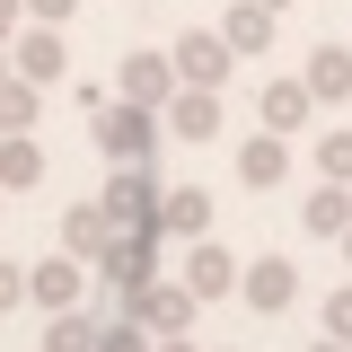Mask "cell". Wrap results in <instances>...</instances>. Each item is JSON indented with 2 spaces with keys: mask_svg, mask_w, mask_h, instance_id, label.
Masks as SVG:
<instances>
[{
  "mask_svg": "<svg viewBox=\"0 0 352 352\" xmlns=\"http://www.w3.org/2000/svg\"><path fill=\"white\" fill-rule=\"evenodd\" d=\"M326 335H344V344H352V282L335 291V300H326Z\"/></svg>",
  "mask_w": 352,
  "mask_h": 352,
  "instance_id": "d4e9b609",
  "label": "cell"
},
{
  "mask_svg": "<svg viewBox=\"0 0 352 352\" xmlns=\"http://www.w3.org/2000/svg\"><path fill=\"white\" fill-rule=\"evenodd\" d=\"M9 71H18V80H36V88H53L62 71H71V44H62V27L18 18V36H9Z\"/></svg>",
  "mask_w": 352,
  "mask_h": 352,
  "instance_id": "5b68a950",
  "label": "cell"
},
{
  "mask_svg": "<svg viewBox=\"0 0 352 352\" xmlns=\"http://www.w3.org/2000/svg\"><path fill=\"white\" fill-rule=\"evenodd\" d=\"M97 326L106 317H88V308H53L44 317V352H97Z\"/></svg>",
  "mask_w": 352,
  "mask_h": 352,
  "instance_id": "ffe728a7",
  "label": "cell"
},
{
  "mask_svg": "<svg viewBox=\"0 0 352 352\" xmlns=\"http://www.w3.org/2000/svg\"><path fill=\"white\" fill-rule=\"evenodd\" d=\"M335 247H344V273H352V229H344V238H335Z\"/></svg>",
  "mask_w": 352,
  "mask_h": 352,
  "instance_id": "f546056e",
  "label": "cell"
},
{
  "mask_svg": "<svg viewBox=\"0 0 352 352\" xmlns=\"http://www.w3.org/2000/svg\"><path fill=\"white\" fill-rule=\"evenodd\" d=\"M220 36H229V53H264V44H273V9H264V0H238V9L220 18Z\"/></svg>",
  "mask_w": 352,
  "mask_h": 352,
  "instance_id": "d6986e66",
  "label": "cell"
},
{
  "mask_svg": "<svg viewBox=\"0 0 352 352\" xmlns=\"http://www.w3.org/2000/svg\"><path fill=\"white\" fill-rule=\"evenodd\" d=\"M9 308H27V264L0 256V317H9Z\"/></svg>",
  "mask_w": 352,
  "mask_h": 352,
  "instance_id": "cb8c5ba5",
  "label": "cell"
},
{
  "mask_svg": "<svg viewBox=\"0 0 352 352\" xmlns=\"http://www.w3.org/2000/svg\"><path fill=\"white\" fill-rule=\"evenodd\" d=\"M115 238V220H106V203L88 194V203H71L62 212V256H80V264H97V247Z\"/></svg>",
  "mask_w": 352,
  "mask_h": 352,
  "instance_id": "9a60e30c",
  "label": "cell"
},
{
  "mask_svg": "<svg viewBox=\"0 0 352 352\" xmlns=\"http://www.w3.org/2000/svg\"><path fill=\"white\" fill-rule=\"evenodd\" d=\"M256 115H264V132H300L308 115H317V97H308V80H264Z\"/></svg>",
  "mask_w": 352,
  "mask_h": 352,
  "instance_id": "5bb4252c",
  "label": "cell"
},
{
  "mask_svg": "<svg viewBox=\"0 0 352 352\" xmlns=\"http://www.w3.org/2000/svg\"><path fill=\"white\" fill-rule=\"evenodd\" d=\"M106 291H141L150 273H159V229H115L106 247H97V264H88Z\"/></svg>",
  "mask_w": 352,
  "mask_h": 352,
  "instance_id": "277c9868",
  "label": "cell"
},
{
  "mask_svg": "<svg viewBox=\"0 0 352 352\" xmlns=\"http://www.w3.org/2000/svg\"><path fill=\"white\" fill-rule=\"evenodd\" d=\"M282 176H291V132H256V141H238V185L273 194Z\"/></svg>",
  "mask_w": 352,
  "mask_h": 352,
  "instance_id": "7c38bea8",
  "label": "cell"
},
{
  "mask_svg": "<svg viewBox=\"0 0 352 352\" xmlns=\"http://www.w3.org/2000/svg\"><path fill=\"white\" fill-rule=\"evenodd\" d=\"M115 308H124L141 335H194V308L203 300H194L185 282H159V273H150L141 291H115Z\"/></svg>",
  "mask_w": 352,
  "mask_h": 352,
  "instance_id": "7a4b0ae2",
  "label": "cell"
},
{
  "mask_svg": "<svg viewBox=\"0 0 352 352\" xmlns=\"http://www.w3.org/2000/svg\"><path fill=\"white\" fill-rule=\"evenodd\" d=\"M71 9L80 0H27V18H44V27H71Z\"/></svg>",
  "mask_w": 352,
  "mask_h": 352,
  "instance_id": "484cf974",
  "label": "cell"
},
{
  "mask_svg": "<svg viewBox=\"0 0 352 352\" xmlns=\"http://www.w3.org/2000/svg\"><path fill=\"white\" fill-rule=\"evenodd\" d=\"M0 80H9V36H0Z\"/></svg>",
  "mask_w": 352,
  "mask_h": 352,
  "instance_id": "4dcf8cb0",
  "label": "cell"
},
{
  "mask_svg": "<svg viewBox=\"0 0 352 352\" xmlns=\"http://www.w3.org/2000/svg\"><path fill=\"white\" fill-rule=\"evenodd\" d=\"M159 141H168L159 106H132V97H106V106H97V150H106L115 168H132V159H159Z\"/></svg>",
  "mask_w": 352,
  "mask_h": 352,
  "instance_id": "6da1fadb",
  "label": "cell"
},
{
  "mask_svg": "<svg viewBox=\"0 0 352 352\" xmlns=\"http://www.w3.org/2000/svg\"><path fill=\"white\" fill-rule=\"evenodd\" d=\"M97 203H106V220H115V229H159V203H168V185L150 176V159H132V168H115V176H106V194H97ZM159 238H168V229H159Z\"/></svg>",
  "mask_w": 352,
  "mask_h": 352,
  "instance_id": "3957f363",
  "label": "cell"
},
{
  "mask_svg": "<svg viewBox=\"0 0 352 352\" xmlns=\"http://www.w3.org/2000/svg\"><path fill=\"white\" fill-rule=\"evenodd\" d=\"M36 115H44V88L9 71V80H0V132H36Z\"/></svg>",
  "mask_w": 352,
  "mask_h": 352,
  "instance_id": "44dd1931",
  "label": "cell"
},
{
  "mask_svg": "<svg viewBox=\"0 0 352 352\" xmlns=\"http://www.w3.org/2000/svg\"><path fill=\"white\" fill-rule=\"evenodd\" d=\"M176 282H185L194 300H229V291H238V256H229L212 229H203V238L185 247V264H176Z\"/></svg>",
  "mask_w": 352,
  "mask_h": 352,
  "instance_id": "ba28073f",
  "label": "cell"
},
{
  "mask_svg": "<svg viewBox=\"0 0 352 352\" xmlns=\"http://www.w3.org/2000/svg\"><path fill=\"white\" fill-rule=\"evenodd\" d=\"M44 176V150H36V132H0V185L9 194H27Z\"/></svg>",
  "mask_w": 352,
  "mask_h": 352,
  "instance_id": "ac0fdd59",
  "label": "cell"
},
{
  "mask_svg": "<svg viewBox=\"0 0 352 352\" xmlns=\"http://www.w3.org/2000/svg\"><path fill=\"white\" fill-rule=\"evenodd\" d=\"M308 352H352V344H344V335H317V344H308Z\"/></svg>",
  "mask_w": 352,
  "mask_h": 352,
  "instance_id": "f1b7e54d",
  "label": "cell"
},
{
  "mask_svg": "<svg viewBox=\"0 0 352 352\" xmlns=\"http://www.w3.org/2000/svg\"><path fill=\"white\" fill-rule=\"evenodd\" d=\"M168 62H176V80H194V88H220L229 71H238V53H229V36H212V27L176 36V44H168Z\"/></svg>",
  "mask_w": 352,
  "mask_h": 352,
  "instance_id": "9c48e42d",
  "label": "cell"
},
{
  "mask_svg": "<svg viewBox=\"0 0 352 352\" xmlns=\"http://www.w3.org/2000/svg\"><path fill=\"white\" fill-rule=\"evenodd\" d=\"M238 300L256 308V317H282V308L300 300V264H291V256H256V264H238Z\"/></svg>",
  "mask_w": 352,
  "mask_h": 352,
  "instance_id": "8992f818",
  "label": "cell"
},
{
  "mask_svg": "<svg viewBox=\"0 0 352 352\" xmlns=\"http://www.w3.org/2000/svg\"><path fill=\"white\" fill-rule=\"evenodd\" d=\"M300 80H308V97H317V106H352V44H317Z\"/></svg>",
  "mask_w": 352,
  "mask_h": 352,
  "instance_id": "4fadbf2b",
  "label": "cell"
},
{
  "mask_svg": "<svg viewBox=\"0 0 352 352\" xmlns=\"http://www.w3.org/2000/svg\"><path fill=\"white\" fill-rule=\"evenodd\" d=\"M159 124H168V141H220V88L176 80V97L159 106Z\"/></svg>",
  "mask_w": 352,
  "mask_h": 352,
  "instance_id": "30bf717a",
  "label": "cell"
},
{
  "mask_svg": "<svg viewBox=\"0 0 352 352\" xmlns=\"http://www.w3.org/2000/svg\"><path fill=\"white\" fill-rule=\"evenodd\" d=\"M300 229L308 238H344L352 229V185H317V194L300 203Z\"/></svg>",
  "mask_w": 352,
  "mask_h": 352,
  "instance_id": "e0dca14e",
  "label": "cell"
},
{
  "mask_svg": "<svg viewBox=\"0 0 352 352\" xmlns=\"http://www.w3.org/2000/svg\"><path fill=\"white\" fill-rule=\"evenodd\" d=\"M159 229H168V238H203V229H212V194H203V185H168Z\"/></svg>",
  "mask_w": 352,
  "mask_h": 352,
  "instance_id": "2e32d148",
  "label": "cell"
},
{
  "mask_svg": "<svg viewBox=\"0 0 352 352\" xmlns=\"http://www.w3.org/2000/svg\"><path fill=\"white\" fill-rule=\"evenodd\" d=\"M264 9H291V0H264Z\"/></svg>",
  "mask_w": 352,
  "mask_h": 352,
  "instance_id": "1f68e13d",
  "label": "cell"
},
{
  "mask_svg": "<svg viewBox=\"0 0 352 352\" xmlns=\"http://www.w3.org/2000/svg\"><path fill=\"white\" fill-rule=\"evenodd\" d=\"M88 282H97V273H88L80 256H44V264H27V308H44V317H53V308H80Z\"/></svg>",
  "mask_w": 352,
  "mask_h": 352,
  "instance_id": "52a82bcc",
  "label": "cell"
},
{
  "mask_svg": "<svg viewBox=\"0 0 352 352\" xmlns=\"http://www.w3.org/2000/svg\"><path fill=\"white\" fill-rule=\"evenodd\" d=\"M18 18H27V0H0V36H18Z\"/></svg>",
  "mask_w": 352,
  "mask_h": 352,
  "instance_id": "4316f807",
  "label": "cell"
},
{
  "mask_svg": "<svg viewBox=\"0 0 352 352\" xmlns=\"http://www.w3.org/2000/svg\"><path fill=\"white\" fill-rule=\"evenodd\" d=\"M115 97H132V106H168V97H176V62H168V53H124Z\"/></svg>",
  "mask_w": 352,
  "mask_h": 352,
  "instance_id": "8fae6325",
  "label": "cell"
},
{
  "mask_svg": "<svg viewBox=\"0 0 352 352\" xmlns=\"http://www.w3.org/2000/svg\"><path fill=\"white\" fill-rule=\"evenodd\" d=\"M317 176H326V185H352V124H335L317 141Z\"/></svg>",
  "mask_w": 352,
  "mask_h": 352,
  "instance_id": "7402d4cb",
  "label": "cell"
},
{
  "mask_svg": "<svg viewBox=\"0 0 352 352\" xmlns=\"http://www.w3.org/2000/svg\"><path fill=\"white\" fill-rule=\"evenodd\" d=\"M0 203H9V185H0Z\"/></svg>",
  "mask_w": 352,
  "mask_h": 352,
  "instance_id": "d6a6232c",
  "label": "cell"
},
{
  "mask_svg": "<svg viewBox=\"0 0 352 352\" xmlns=\"http://www.w3.org/2000/svg\"><path fill=\"white\" fill-rule=\"evenodd\" d=\"M150 352H194V335H150Z\"/></svg>",
  "mask_w": 352,
  "mask_h": 352,
  "instance_id": "83f0119b",
  "label": "cell"
},
{
  "mask_svg": "<svg viewBox=\"0 0 352 352\" xmlns=\"http://www.w3.org/2000/svg\"><path fill=\"white\" fill-rule=\"evenodd\" d=\"M97 352H150V335H141V326H132L124 308H115V317L97 326Z\"/></svg>",
  "mask_w": 352,
  "mask_h": 352,
  "instance_id": "603a6c76",
  "label": "cell"
}]
</instances>
